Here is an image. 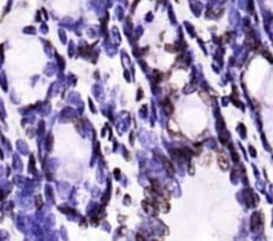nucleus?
Listing matches in <instances>:
<instances>
[{
    "label": "nucleus",
    "mask_w": 273,
    "mask_h": 241,
    "mask_svg": "<svg viewBox=\"0 0 273 241\" xmlns=\"http://www.w3.org/2000/svg\"><path fill=\"white\" fill-rule=\"evenodd\" d=\"M260 224H261V221H260V215L259 213L253 215V217H252V229H257V227H259Z\"/></svg>",
    "instance_id": "7ed1b4c3"
},
{
    "label": "nucleus",
    "mask_w": 273,
    "mask_h": 241,
    "mask_svg": "<svg viewBox=\"0 0 273 241\" xmlns=\"http://www.w3.org/2000/svg\"><path fill=\"white\" fill-rule=\"evenodd\" d=\"M136 241H145V238H144L140 233H137V235H136Z\"/></svg>",
    "instance_id": "20e7f679"
},
{
    "label": "nucleus",
    "mask_w": 273,
    "mask_h": 241,
    "mask_svg": "<svg viewBox=\"0 0 273 241\" xmlns=\"http://www.w3.org/2000/svg\"><path fill=\"white\" fill-rule=\"evenodd\" d=\"M164 168H165V171H167L169 174L175 173V168H173L172 163H171L169 160H167V159H164Z\"/></svg>",
    "instance_id": "f03ea898"
},
{
    "label": "nucleus",
    "mask_w": 273,
    "mask_h": 241,
    "mask_svg": "<svg viewBox=\"0 0 273 241\" xmlns=\"http://www.w3.org/2000/svg\"><path fill=\"white\" fill-rule=\"evenodd\" d=\"M217 161H218V165H220V168L224 169V171H227L228 167H229V160H228V157L225 156L224 153H223V151L218 152V155H217Z\"/></svg>",
    "instance_id": "f257e3e1"
}]
</instances>
